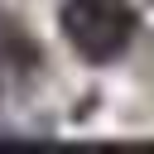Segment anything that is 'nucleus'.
I'll use <instances>...</instances> for the list:
<instances>
[{"label":"nucleus","mask_w":154,"mask_h":154,"mask_svg":"<svg viewBox=\"0 0 154 154\" xmlns=\"http://www.w3.org/2000/svg\"><path fill=\"white\" fill-rule=\"evenodd\" d=\"M58 29L82 63H116L135 43V10L125 0H63Z\"/></svg>","instance_id":"1"}]
</instances>
